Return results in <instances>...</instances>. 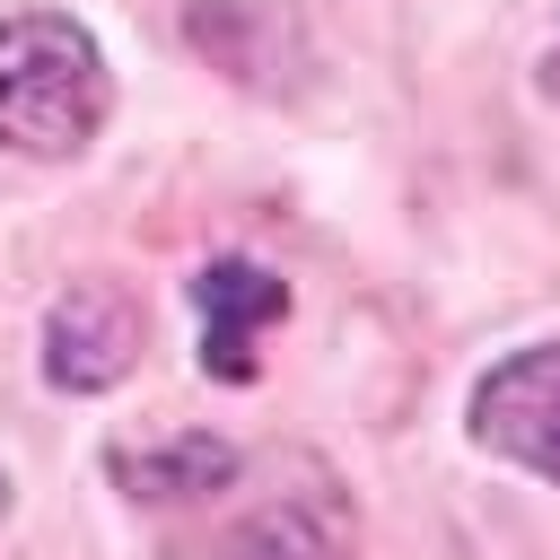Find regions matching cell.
I'll list each match as a JSON object with an SVG mask.
<instances>
[{
    "label": "cell",
    "mask_w": 560,
    "mask_h": 560,
    "mask_svg": "<svg viewBox=\"0 0 560 560\" xmlns=\"http://www.w3.org/2000/svg\"><path fill=\"white\" fill-rule=\"evenodd\" d=\"M114 114L105 52L79 18L26 9L0 18V149L18 158H79Z\"/></svg>",
    "instance_id": "1"
},
{
    "label": "cell",
    "mask_w": 560,
    "mask_h": 560,
    "mask_svg": "<svg viewBox=\"0 0 560 560\" xmlns=\"http://www.w3.org/2000/svg\"><path fill=\"white\" fill-rule=\"evenodd\" d=\"M140 341H149V306L122 280H70L44 315V376L61 394H105L140 368Z\"/></svg>",
    "instance_id": "2"
},
{
    "label": "cell",
    "mask_w": 560,
    "mask_h": 560,
    "mask_svg": "<svg viewBox=\"0 0 560 560\" xmlns=\"http://www.w3.org/2000/svg\"><path fill=\"white\" fill-rule=\"evenodd\" d=\"M472 438L542 481H560V350H516L472 394Z\"/></svg>",
    "instance_id": "3"
},
{
    "label": "cell",
    "mask_w": 560,
    "mask_h": 560,
    "mask_svg": "<svg viewBox=\"0 0 560 560\" xmlns=\"http://www.w3.org/2000/svg\"><path fill=\"white\" fill-rule=\"evenodd\" d=\"M192 306H201V368H210L219 385H245V376H254V332L289 315V289H280L262 262L219 254V262L192 271Z\"/></svg>",
    "instance_id": "4"
},
{
    "label": "cell",
    "mask_w": 560,
    "mask_h": 560,
    "mask_svg": "<svg viewBox=\"0 0 560 560\" xmlns=\"http://www.w3.org/2000/svg\"><path fill=\"white\" fill-rule=\"evenodd\" d=\"M114 472L131 481V499H219L236 481V446L228 438H166V446L114 455Z\"/></svg>",
    "instance_id": "5"
},
{
    "label": "cell",
    "mask_w": 560,
    "mask_h": 560,
    "mask_svg": "<svg viewBox=\"0 0 560 560\" xmlns=\"http://www.w3.org/2000/svg\"><path fill=\"white\" fill-rule=\"evenodd\" d=\"M542 96H551V105H560V35H551V44H542Z\"/></svg>",
    "instance_id": "6"
},
{
    "label": "cell",
    "mask_w": 560,
    "mask_h": 560,
    "mask_svg": "<svg viewBox=\"0 0 560 560\" xmlns=\"http://www.w3.org/2000/svg\"><path fill=\"white\" fill-rule=\"evenodd\" d=\"M0 516H9V472H0Z\"/></svg>",
    "instance_id": "7"
}]
</instances>
